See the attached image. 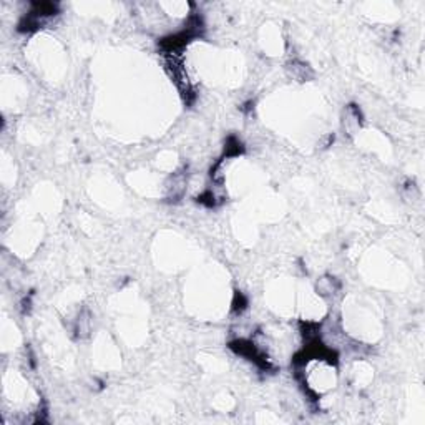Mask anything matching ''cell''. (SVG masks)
Returning <instances> with one entry per match:
<instances>
[{
	"mask_svg": "<svg viewBox=\"0 0 425 425\" xmlns=\"http://www.w3.org/2000/svg\"><path fill=\"white\" fill-rule=\"evenodd\" d=\"M289 72H291L292 78H296L299 81H306V80H309L310 77H312L310 68L308 65H304V63H301V62H292L289 65Z\"/></svg>",
	"mask_w": 425,
	"mask_h": 425,
	"instance_id": "1",
	"label": "cell"
},
{
	"mask_svg": "<svg viewBox=\"0 0 425 425\" xmlns=\"http://www.w3.org/2000/svg\"><path fill=\"white\" fill-rule=\"evenodd\" d=\"M337 289H339V282H337L334 277H322L317 284V291L321 292L322 296L334 294Z\"/></svg>",
	"mask_w": 425,
	"mask_h": 425,
	"instance_id": "2",
	"label": "cell"
},
{
	"mask_svg": "<svg viewBox=\"0 0 425 425\" xmlns=\"http://www.w3.org/2000/svg\"><path fill=\"white\" fill-rule=\"evenodd\" d=\"M246 308H248V299L244 298V294H241V292H236L234 303H232V310H234L236 314H241Z\"/></svg>",
	"mask_w": 425,
	"mask_h": 425,
	"instance_id": "3",
	"label": "cell"
}]
</instances>
